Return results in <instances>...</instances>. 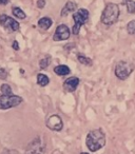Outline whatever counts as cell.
I'll return each mask as SVG.
<instances>
[{"mask_svg":"<svg viewBox=\"0 0 135 154\" xmlns=\"http://www.w3.org/2000/svg\"><path fill=\"white\" fill-rule=\"evenodd\" d=\"M86 145L92 152H96L106 145V134L103 129H94L87 135Z\"/></svg>","mask_w":135,"mask_h":154,"instance_id":"obj_1","label":"cell"},{"mask_svg":"<svg viewBox=\"0 0 135 154\" xmlns=\"http://www.w3.org/2000/svg\"><path fill=\"white\" fill-rule=\"evenodd\" d=\"M120 10L119 7L115 3H108L101 14V22L106 26H112L117 22L119 18Z\"/></svg>","mask_w":135,"mask_h":154,"instance_id":"obj_2","label":"cell"},{"mask_svg":"<svg viewBox=\"0 0 135 154\" xmlns=\"http://www.w3.org/2000/svg\"><path fill=\"white\" fill-rule=\"evenodd\" d=\"M89 11L86 9H78L77 11L74 12L73 14V20H74V26H73V32L74 35L79 34L80 28L84 26V23H87V21L89 20Z\"/></svg>","mask_w":135,"mask_h":154,"instance_id":"obj_3","label":"cell"},{"mask_svg":"<svg viewBox=\"0 0 135 154\" xmlns=\"http://www.w3.org/2000/svg\"><path fill=\"white\" fill-rule=\"evenodd\" d=\"M22 103V98L17 95H1L0 96V110H8L17 107Z\"/></svg>","mask_w":135,"mask_h":154,"instance_id":"obj_4","label":"cell"},{"mask_svg":"<svg viewBox=\"0 0 135 154\" xmlns=\"http://www.w3.org/2000/svg\"><path fill=\"white\" fill-rule=\"evenodd\" d=\"M132 72H133V64H131L128 61H124V60L119 61L115 66V75L120 80H126Z\"/></svg>","mask_w":135,"mask_h":154,"instance_id":"obj_5","label":"cell"},{"mask_svg":"<svg viewBox=\"0 0 135 154\" xmlns=\"http://www.w3.org/2000/svg\"><path fill=\"white\" fill-rule=\"evenodd\" d=\"M0 24H1L5 30L11 31V32H16V31H18L20 28V24L17 20L10 17V16L5 15V14L0 15Z\"/></svg>","mask_w":135,"mask_h":154,"instance_id":"obj_6","label":"cell"},{"mask_svg":"<svg viewBox=\"0 0 135 154\" xmlns=\"http://www.w3.org/2000/svg\"><path fill=\"white\" fill-rule=\"evenodd\" d=\"M26 154H44V145L40 137H36L29 143L26 149Z\"/></svg>","mask_w":135,"mask_h":154,"instance_id":"obj_7","label":"cell"},{"mask_svg":"<svg viewBox=\"0 0 135 154\" xmlns=\"http://www.w3.org/2000/svg\"><path fill=\"white\" fill-rule=\"evenodd\" d=\"M70 38V30L66 24H59L53 35L54 41H62Z\"/></svg>","mask_w":135,"mask_h":154,"instance_id":"obj_8","label":"cell"},{"mask_svg":"<svg viewBox=\"0 0 135 154\" xmlns=\"http://www.w3.org/2000/svg\"><path fill=\"white\" fill-rule=\"evenodd\" d=\"M47 127L52 131H57V132L61 131L63 128V122H62L61 117L56 114L50 116L47 120Z\"/></svg>","mask_w":135,"mask_h":154,"instance_id":"obj_9","label":"cell"},{"mask_svg":"<svg viewBox=\"0 0 135 154\" xmlns=\"http://www.w3.org/2000/svg\"><path fill=\"white\" fill-rule=\"evenodd\" d=\"M79 78L76 76L69 77L68 79L64 80L63 82V89L66 92H74L77 89V87L79 86Z\"/></svg>","mask_w":135,"mask_h":154,"instance_id":"obj_10","label":"cell"},{"mask_svg":"<svg viewBox=\"0 0 135 154\" xmlns=\"http://www.w3.org/2000/svg\"><path fill=\"white\" fill-rule=\"evenodd\" d=\"M76 9H77V3L73 2V1H68L63 7V9L61 10V16L62 17L68 16L72 12H75Z\"/></svg>","mask_w":135,"mask_h":154,"instance_id":"obj_11","label":"cell"},{"mask_svg":"<svg viewBox=\"0 0 135 154\" xmlns=\"http://www.w3.org/2000/svg\"><path fill=\"white\" fill-rule=\"evenodd\" d=\"M54 72H55V74L59 75V76H66V75L70 74L71 70H70L69 66H66V64H60V66H55Z\"/></svg>","mask_w":135,"mask_h":154,"instance_id":"obj_12","label":"cell"},{"mask_svg":"<svg viewBox=\"0 0 135 154\" xmlns=\"http://www.w3.org/2000/svg\"><path fill=\"white\" fill-rule=\"evenodd\" d=\"M52 24H53V21L49 17H42L38 20V26L42 30H49L52 26Z\"/></svg>","mask_w":135,"mask_h":154,"instance_id":"obj_13","label":"cell"},{"mask_svg":"<svg viewBox=\"0 0 135 154\" xmlns=\"http://www.w3.org/2000/svg\"><path fill=\"white\" fill-rule=\"evenodd\" d=\"M49 82H50L49 77H48L45 74L39 73V74L37 75V84H38L39 86L45 87V86H48V85H49Z\"/></svg>","mask_w":135,"mask_h":154,"instance_id":"obj_14","label":"cell"},{"mask_svg":"<svg viewBox=\"0 0 135 154\" xmlns=\"http://www.w3.org/2000/svg\"><path fill=\"white\" fill-rule=\"evenodd\" d=\"M12 13H13V15L15 16L16 18H18V19H24V18L26 17V13H24L20 8H17V7H14L13 9H12Z\"/></svg>","mask_w":135,"mask_h":154,"instance_id":"obj_15","label":"cell"},{"mask_svg":"<svg viewBox=\"0 0 135 154\" xmlns=\"http://www.w3.org/2000/svg\"><path fill=\"white\" fill-rule=\"evenodd\" d=\"M50 63H51V56L45 55L44 57L40 60V62H39V66H40L41 69H47Z\"/></svg>","mask_w":135,"mask_h":154,"instance_id":"obj_16","label":"cell"},{"mask_svg":"<svg viewBox=\"0 0 135 154\" xmlns=\"http://www.w3.org/2000/svg\"><path fill=\"white\" fill-rule=\"evenodd\" d=\"M77 58H78V61L81 64H84V66H91L92 64V60L89 57H86L84 55H78Z\"/></svg>","mask_w":135,"mask_h":154,"instance_id":"obj_17","label":"cell"},{"mask_svg":"<svg viewBox=\"0 0 135 154\" xmlns=\"http://www.w3.org/2000/svg\"><path fill=\"white\" fill-rule=\"evenodd\" d=\"M1 92H2V95H12L13 94V91H12L11 86L8 84H3L2 86H1Z\"/></svg>","mask_w":135,"mask_h":154,"instance_id":"obj_18","label":"cell"},{"mask_svg":"<svg viewBox=\"0 0 135 154\" xmlns=\"http://www.w3.org/2000/svg\"><path fill=\"white\" fill-rule=\"evenodd\" d=\"M126 5H127V9L128 12L131 14L135 13V1L133 0H126Z\"/></svg>","mask_w":135,"mask_h":154,"instance_id":"obj_19","label":"cell"},{"mask_svg":"<svg viewBox=\"0 0 135 154\" xmlns=\"http://www.w3.org/2000/svg\"><path fill=\"white\" fill-rule=\"evenodd\" d=\"M127 32L130 35L135 34V20H132L127 24Z\"/></svg>","mask_w":135,"mask_h":154,"instance_id":"obj_20","label":"cell"},{"mask_svg":"<svg viewBox=\"0 0 135 154\" xmlns=\"http://www.w3.org/2000/svg\"><path fill=\"white\" fill-rule=\"evenodd\" d=\"M8 71L3 68H0V79H7Z\"/></svg>","mask_w":135,"mask_h":154,"instance_id":"obj_21","label":"cell"},{"mask_svg":"<svg viewBox=\"0 0 135 154\" xmlns=\"http://www.w3.org/2000/svg\"><path fill=\"white\" fill-rule=\"evenodd\" d=\"M44 5H45L44 0H38V1H37V7L38 8H43Z\"/></svg>","mask_w":135,"mask_h":154,"instance_id":"obj_22","label":"cell"},{"mask_svg":"<svg viewBox=\"0 0 135 154\" xmlns=\"http://www.w3.org/2000/svg\"><path fill=\"white\" fill-rule=\"evenodd\" d=\"M13 49L16 50V51H17V50H19V45H18V42L16 40L13 42Z\"/></svg>","mask_w":135,"mask_h":154,"instance_id":"obj_23","label":"cell"},{"mask_svg":"<svg viewBox=\"0 0 135 154\" xmlns=\"http://www.w3.org/2000/svg\"><path fill=\"white\" fill-rule=\"evenodd\" d=\"M8 2H9V0H0V5H8Z\"/></svg>","mask_w":135,"mask_h":154,"instance_id":"obj_24","label":"cell"},{"mask_svg":"<svg viewBox=\"0 0 135 154\" xmlns=\"http://www.w3.org/2000/svg\"><path fill=\"white\" fill-rule=\"evenodd\" d=\"M80 154H90V153H87V152H81Z\"/></svg>","mask_w":135,"mask_h":154,"instance_id":"obj_25","label":"cell"}]
</instances>
